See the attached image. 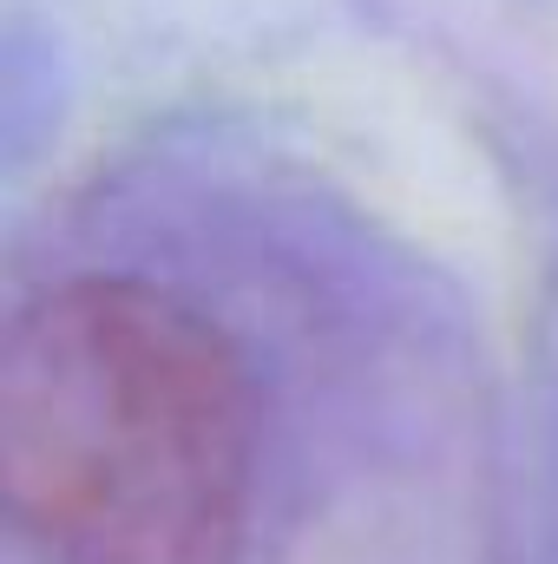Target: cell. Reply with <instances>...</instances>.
<instances>
[{"mask_svg":"<svg viewBox=\"0 0 558 564\" xmlns=\"http://www.w3.org/2000/svg\"><path fill=\"white\" fill-rule=\"evenodd\" d=\"M257 479L250 375L144 276H66L0 341V492L46 564H237Z\"/></svg>","mask_w":558,"mask_h":564,"instance_id":"cell-1","label":"cell"}]
</instances>
